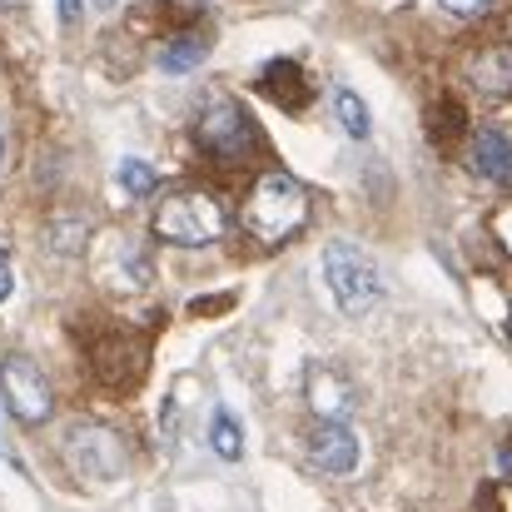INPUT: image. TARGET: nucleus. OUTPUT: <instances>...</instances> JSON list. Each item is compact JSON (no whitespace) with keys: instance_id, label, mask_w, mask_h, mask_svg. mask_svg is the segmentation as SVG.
<instances>
[{"instance_id":"f257e3e1","label":"nucleus","mask_w":512,"mask_h":512,"mask_svg":"<svg viewBox=\"0 0 512 512\" xmlns=\"http://www.w3.org/2000/svg\"><path fill=\"white\" fill-rule=\"evenodd\" d=\"M309 219V194L294 174H264L249 199H244V229L259 239V244H284L304 229Z\"/></svg>"},{"instance_id":"f03ea898","label":"nucleus","mask_w":512,"mask_h":512,"mask_svg":"<svg viewBox=\"0 0 512 512\" xmlns=\"http://www.w3.org/2000/svg\"><path fill=\"white\" fill-rule=\"evenodd\" d=\"M324 279H329V294H334V304H339L348 319H363V314H373L383 304V274H378V264L358 244H348V239H334L324 249Z\"/></svg>"},{"instance_id":"7ed1b4c3","label":"nucleus","mask_w":512,"mask_h":512,"mask_svg":"<svg viewBox=\"0 0 512 512\" xmlns=\"http://www.w3.org/2000/svg\"><path fill=\"white\" fill-rule=\"evenodd\" d=\"M224 234V204L204 189H174L155 209V239L179 249H204Z\"/></svg>"},{"instance_id":"20e7f679","label":"nucleus","mask_w":512,"mask_h":512,"mask_svg":"<svg viewBox=\"0 0 512 512\" xmlns=\"http://www.w3.org/2000/svg\"><path fill=\"white\" fill-rule=\"evenodd\" d=\"M194 140H199L204 155L234 165V160L254 155L259 130H254V120H249L244 105H234V100H209V105L199 110V120H194Z\"/></svg>"},{"instance_id":"39448f33","label":"nucleus","mask_w":512,"mask_h":512,"mask_svg":"<svg viewBox=\"0 0 512 512\" xmlns=\"http://www.w3.org/2000/svg\"><path fill=\"white\" fill-rule=\"evenodd\" d=\"M0 388H5V408L25 423V428H40L55 408V393L40 373V363L30 353H10L0 358Z\"/></svg>"},{"instance_id":"423d86ee","label":"nucleus","mask_w":512,"mask_h":512,"mask_svg":"<svg viewBox=\"0 0 512 512\" xmlns=\"http://www.w3.org/2000/svg\"><path fill=\"white\" fill-rule=\"evenodd\" d=\"M304 393H309V408L319 413V423H348L353 408H358L353 378L339 373V368H329V363H314V368H309Z\"/></svg>"},{"instance_id":"0eeeda50","label":"nucleus","mask_w":512,"mask_h":512,"mask_svg":"<svg viewBox=\"0 0 512 512\" xmlns=\"http://www.w3.org/2000/svg\"><path fill=\"white\" fill-rule=\"evenodd\" d=\"M309 463L329 478H348L358 468V438L348 423H319L309 433Z\"/></svg>"},{"instance_id":"6e6552de","label":"nucleus","mask_w":512,"mask_h":512,"mask_svg":"<svg viewBox=\"0 0 512 512\" xmlns=\"http://www.w3.org/2000/svg\"><path fill=\"white\" fill-rule=\"evenodd\" d=\"M468 80L478 85V95L488 100H508L512 95V45L503 40H488L468 55Z\"/></svg>"},{"instance_id":"1a4fd4ad","label":"nucleus","mask_w":512,"mask_h":512,"mask_svg":"<svg viewBox=\"0 0 512 512\" xmlns=\"http://www.w3.org/2000/svg\"><path fill=\"white\" fill-rule=\"evenodd\" d=\"M468 160H473V170L483 174V179L508 184L512 179V140L503 135V130H478V135H473Z\"/></svg>"},{"instance_id":"9d476101","label":"nucleus","mask_w":512,"mask_h":512,"mask_svg":"<svg viewBox=\"0 0 512 512\" xmlns=\"http://www.w3.org/2000/svg\"><path fill=\"white\" fill-rule=\"evenodd\" d=\"M209 448L224 463H239L244 458V428H239V418L229 408H214V418H209Z\"/></svg>"},{"instance_id":"9b49d317","label":"nucleus","mask_w":512,"mask_h":512,"mask_svg":"<svg viewBox=\"0 0 512 512\" xmlns=\"http://www.w3.org/2000/svg\"><path fill=\"white\" fill-rule=\"evenodd\" d=\"M209 55V45H204V35H174L170 45L160 50V70H170V75H184V70H194L199 60Z\"/></svg>"},{"instance_id":"f8f14e48","label":"nucleus","mask_w":512,"mask_h":512,"mask_svg":"<svg viewBox=\"0 0 512 512\" xmlns=\"http://www.w3.org/2000/svg\"><path fill=\"white\" fill-rule=\"evenodd\" d=\"M334 115H339V125L353 135V140H368L373 120H368V105H363L353 90H334Z\"/></svg>"},{"instance_id":"ddd939ff","label":"nucleus","mask_w":512,"mask_h":512,"mask_svg":"<svg viewBox=\"0 0 512 512\" xmlns=\"http://www.w3.org/2000/svg\"><path fill=\"white\" fill-rule=\"evenodd\" d=\"M155 184H160V174L150 170L145 160H125V165H120V189H125L130 199H150Z\"/></svg>"},{"instance_id":"4468645a","label":"nucleus","mask_w":512,"mask_h":512,"mask_svg":"<svg viewBox=\"0 0 512 512\" xmlns=\"http://www.w3.org/2000/svg\"><path fill=\"white\" fill-rule=\"evenodd\" d=\"M10 289H15V269H10V249L0 244V304L10 299Z\"/></svg>"},{"instance_id":"2eb2a0df","label":"nucleus","mask_w":512,"mask_h":512,"mask_svg":"<svg viewBox=\"0 0 512 512\" xmlns=\"http://www.w3.org/2000/svg\"><path fill=\"white\" fill-rule=\"evenodd\" d=\"M448 15H483L488 10V0H438Z\"/></svg>"},{"instance_id":"dca6fc26","label":"nucleus","mask_w":512,"mask_h":512,"mask_svg":"<svg viewBox=\"0 0 512 512\" xmlns=\"http://www.w3.org/2000/svg\"><path fill=\"white\" fill-rule=\"evenodd\" d=\"M60 15H65V25H75L80 20V0H60Z\"/></svg>"},{"instance_id":"f3484780","label":"nucleus","mask_w":512,"mask_h":512,"mask_svg":"<svg viewBox=\"0 0 512 512\" xmlns=\"http://www.w3.org/2000/svg\"><path fill=\"white\" fill-rule=\"evenodd\" d=\"M5 5H15V0H0V10H5Z\"/></svg>"},{"instance_id":"a211bd4d","label":"nucleus","mask_w":512,"mask_h":512,"mask_svg":"<svg viewBox=\"0 0 512 512\" xmlns=\"http://www.w3.org/2000/svg\"><path fill=\"white\" fill-rule=\"evenodd\" d=\"M508 334H512V314H508Z\"/></svg>"}]
</instances>
